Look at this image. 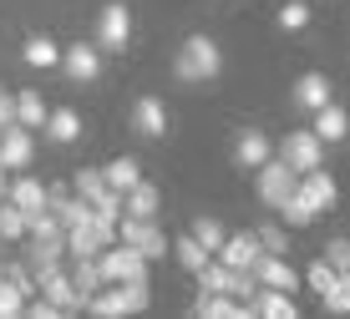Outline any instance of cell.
Instances as JSON below:
<instances>
[{
  "label": "cell",
  "mask_w": 350,
  "mask_h": 319,
  "mask_svg": "<svg viewBox=\"0 0 350 319\" xmlns=\"http://www.w3.org/2000/svg\"><path fill=\"white\" fill-rule=\"evenodd\" d=\"M259 253H264L259 233H228V238L219 243V253H213V259H224L228 268H254Z\"/></svg>",
  "instance_id": "15"
},
{
  "label": "cell",
  "mask_w": 350,
  "mask_h": 319,
  "mask_svg": "<svg viewBox=\"0 0 350 319\" xmlns=\"http://www.w3.org/2000/svg\"><path fill=\"white\" fill-rule=\"evenodd\" d=\"M36 289H41L62 314L87 309V299L77 294V284H71V274H66V264H46V268H36Z\"/></svg>",
  "instance_id": "6"
},
{
  "label": "cell",
  "mask_w": 350,
  "mask_h": 319,
  "mask_svg": "<svg viewBox=\"0 0 350 319\" xmlns=\"http://www.w3.org/2000/svg\"><path fill=\"white\" fill-rule=\"evenodd\" d=\"M280 157L295 173H310V167H325V142H320V132L315 127H299V132H284V142H280Z\"/></svg>",
  "instance_id": "7"
},
{
  "label": "cell",
  "mask_w": 350,
  "mask_h": 319,
  "mask_svg": "<svg viewBox=\"0 0 350 319\" xmlns=\"http://www.w3.org/2000/svg\"><path fill=\"white\" fill-rule=\"evenodd\" d=\"M330 102V81H325V71H305V77L295 81V107H305V112H315V107Z\"/></svg>",
  "instance_id": "22"
},
{
  "label": "cell",
  "mask_w": 350,
  "mask_h": 319,
  "mask_svg": "<svg viewBox=\"0 0 350 319\" xmlns=\"http://www.w3.org/2000/svg\"><path fill=\"white\" fill-rule=\"evenodd\" d=\"M335 279H340V274H335V268H330V259H325V253H320V259H315V264L305 268V284L315 289V294H325V289L335 284Z\"/></svg>",
  "instance_id": "34"
},
{
  "label": "cell",
  "mask_w": 350,
  "mask_h": 319,
  "mask_svg": "<svg viewBox=\"0 0 350 319\" xmlns=\"http://www.w3.org/2000/svg\"><path fill=\"white\" fill-rule=\"evenodd\" d=\"M16 122V92H0V127Z\"/></svg>",
  "instance_id": "38"
},
{
  "label": "cell",
  "mask_w": 350,
  "mask_h": 319,
  "mask_svg": "<svg viewBox=\"0 0 350 319\" xmlns=\"http://www.w3.org/2000/svg\"><path fill=\"white\" fill-rule=\"evenodd\" d=\"M71 193H81V198L92 203V213L107 218V223H117V218H122V193L107 182L102 167H81V173H71Z\"/></svg>",
  "instance_id": "3"
},
{
  "label": "cell",
  "mask_w": 350,
  "mask_h": 319,
  "mask_svg": "<svg viewBox=\"0 0 350 319\" xmlns=\"http://www.w3.org/2000/svg\"><path fill=\"white\" fill-rule=\"evenodd\" d=\"M46 112H51V107L41 102V92H16V122H21V127L41 132L46 127Z\"/></svg>",
  "instance_id": "26"
},
{
  "label": "cell",
  "mask_w": 350,
  "mask_h": 319,
  "mask_svg": "<svg viewBox=\"0 0 350 319\" xmlns=\"http://www.w3.org/2000/svg\"><path fill=\"white\" fill-rule=\"evenodd\" d=\"M0 279H5V268H0Z\"/></svg>",
  "instance_id": "40"
},
{
  "label": "cell",
  "mask_w": 350,
  "mask_h": 319,
  "mask_svg": "<svg viewBox=\"0 0 350 319\" xmlns=\"http://www.w3.org/2000/svg\"><path fill=\"white\" fill-rule=\"evenodd\" d=\"M325 259H330V268L350 284V238H330L325 243Z\"/></svg>",
  "instance_id": "35"
},
{
  "label": "cell",
  "mask_w": 350,
  "mask_h": 319,
  "mask_svg": "<svg viewBox=\"0 0 350 319\" xmlns=\"http://www.w3.org/2000/svg\"><path fill=\"white\" fill-rule=\"evenodd\" d=\"M132 127H137V137H163L167 132V112L158 96H137V107H132Z\"/></svg>",
  "instance_id": "19"
},
{
  "label": "cell",
  "mask_w": 350,
  "mask_h": 319,
  "mask_svg": "<svg viewBox=\"0 0 350 319\" xmlns=\"http://www.w3.org/2000/svg\"><path fill=\"white\" fill-rule=\"evenodd\" d=\"M21 56H26V66H41V71L62 66V46H56L51 36H31V41L21 46Z\"/></svg>",
  "instance_id": "24"
},
{
  "label": "cell",
  "mask_w": 350,
  "mask_h": 319,
  "mask_svg": "<svg viewBox=\"0 0 350 319\" xmlns=\"http://www.w3.org/2000/svg\"><path fill=\"white\" fill-rule=\"evenodd\" d=\"M127 41H132V10L102 5V16H96V51H127Z\"/></svg>",
  "instance_id": "10"
},
{
  "label": "cell",
  "mask_w": 350,
  "mask_h": 319,
  "mask_svg": "<svg viewBox=\"0 0 350 319\" xmlns=\"http://www.w3.org/2000/svg\"><path fill=\"white\" fill-rule=\"evenodd\" d=\"M173 71H178V81H213L224 71V51H219V41L213 36H188L183 46H178V56H173Z\"/></svg>",
  "instance_id": "1"
},
{
  "label": "cell",
  "mask_w": 350,
  "mask_h": 319,
  "mask_svg": "<svg viewBox=\"0 0 350 319\" xmlns=\"http://www.w3.org/2000/svg\"><path fill=\"white\" fill-rule=\"evenodd\" d=\"M152 304V289L148 284H102L87 299V314L96 319H122V314H142Z\"/></svg>",
  "instance_id": "2"
},
{
  "label": "cell",
  "mask_w": 350,
  "mask_h": 319,
  "mask_svg": "<svg viewBox=\"0 0 350 319\" xmlns=\"http://www.w3.org/2000/svg\"><path fill=\"white\" fill-rule=\"evenodd\" d=\"M0 238H10V243L26 238V213H21L10 198H0Z\"/></svg>",
  "instance_id": "32"
},
{
  "label": "cell",
  "mask_w": 350,
  "mask_h": 319,
  "mask_svg": "<svg viewBox=\"0 0 350 319\" xmlns=\"http://www.w3.org/2000/svg\"><path fill=\"white\" fill-rule=\"evenodd\" d=\"M62 71L71 81H96L102 77V51H96V46H62Z\"/></svg>",
  "instance_id": "14"
},
{
  "label": "cell",
  "mask_w": 350,
  "mask_h": 319,
  "mask_svg": "<svg viewBox=\"0 0 350 319\" xmlns=\"http://www.w3.org/2000/svg\"><path fill=\"white\" fill-rule=\"evenodd\" d=\"M249 314H259V319H295V299H289L284 289H264L249 299Z\"/></svg>",
  "instance_id": "20"
},
{
  "label": "cell",
  "mask_w": 350,
  "mask_h": 319,
  "mask_svg": "<svg viewBox=\"0 0 350 319\" xmlns=\"http://www.w3.org/2000/svg\"><path fill=\"white\" fill-rule=\"evenodd\" d=\"M299 198H305L315 213H330L335 203H340V188H335V178L325 173V167H310V173H299Z\"/></svg>",
  "instance_id": "11"
},
{
  "label": "cell",
  "mask_w": 350,
  "mask_h": 319,
  "mask_svg": "<svg viewBox=\"0 0 350 319\" xmlns=\"http://www.w3.org/2000/svg\"><path fill=\"white\" fill-rule=\"evenodd\" d=\"M26 299L31 294L16 284V279H0V319H16V314H26Z\"/></svg>",
  "instance_id": "30"
},
{
  "label": "cell",
  "mask_w": 350,
  "mask_h": 319,
  "mask_svg": "<svg viewBox=\"0 0 350 319\" xmlns=\"http://www.w3.org/2000/svg\"><path fill=\"white\" fill-rule=\"evenodd\" d=\"M280 26H284V31H305V26H310V5H305V0L280 5Z\"/></svg>",
  "instance_id": "36"
},
{
  "label": "cell",
  "mask_w": 350,
  "mask_h": 319,
  "mask_svg": "<svg viewBox=\"0 0 350 319\" xmlns=\"http://www.w3.org/2000/svg\"><path fill=\"white\" fill-rule=\"evenodd\" d=\"M41 132L56 147H71V142L81 137V112H77V107H56V112H46V127Z\"/></svg>",
  "instance_id": "18"
},
{
  "label": "cell",
  "mask_w": 350,
  "mask_h": 319,
  "mask_svg": "<svg viewBox=\"0 0 350 319\" xmlns=\"http://www.w3.org/2000/svg\"><path fill=\"white\" fill-rule=\"evenodd\" d=\"M188 233H193V238H198L208 253H219V243L228 238V228L219 223V218H193V228H188Z\"/></svg>",
  "instance_id": "31"
},
{
  "label": "cell",
  "mask_w": 350,
  "mask_h": 319,
  "mask_svg": "<svg viewBox=\"0 0 350 319\" xmlns=\"http://www.w3.org/2000/svg\"><path fill=\"white\" fill-rule=\"evenodd\" d=\"M31 157H36V137H31V127H21V122L0 127V167H5V173H26Z\"/></svg>",
  "instance_id": "9"
},
{
  "label": "cell",
  "mask_w": 350,
  "mask_h": 319,
  "mask_svg": "<svg viewBox=\"0 0 350 319\" xmlns=\"http://www.w3.org/2000/svg\"><path fill=\"white\" fill-rule=\"evenodd\" d=\"M102 173H107V182H112L117 193H127L132 182H142V163H137L132 152H122V157H112V163H107Z\"/></svg>",
  "instance_id": "27"
},
{
  "label": "cell",
  "mask_w": 350,
  "mask_h": 319,
  "mask_svg": "<svg viewBox=\"0 0 350 319\" xmlns=\"http://www.w3.org/2000/svg\"><path fill=\"white\" fill-rule=\"evenodd\" d=\"M315 132H320V142H340L345 132H350V112H345L340 102L315 107Z\"/></svg>",
  "instance_id": "21"
},
{
  "label": "cell",
  "mask_w": 350,
  "mask_h": 319,
  "mask_svg": "<svg viewBox=\"0 0 350 319\" xmlns=\"http://www.w3.org/2000/svg\"><path fill=\"white\" fill-rule=\"evenodd\" d=\"M122 213L127 218H158L163 213V193L152 188V182H132L122 193Z\"/></svg>",
  "instance_id": "17"
},
{
  "label": "cell",
  "mask_w": 350,
  "mask_h": 319,
  "mask_svg": "<svg viewBox=\"0 0 350 319\" xmlns=\"http://www.w3.org/2000/svg\"><path fill=\"white\" fill-rule=\"evenodd\" d=\"M254 178H259V203H269V208H280L289 193L299 188V173L284 163V157H269V163H259Z\"/></svg>",
  "instance_id": "8"
},
{
  "label": "cell",
  "mask_w": 350,
  "mask_h": 319,
  "mask_svg": "<svg viewBox=\"0 0 350 319\" xmlns=\"http://www.w3.org/2000/svg\"><path fill=\"white\" fill-rule=\"evenodd\" d=\"M320 304H325V314H350V284L335 279V284L320 294Z\"/></svg>",
  "instance_id": "33"
},
{
  "label": "cell",
  "mask_w": 350,
  "mask_h": 319,
  "mask_svg": "<svg viewBox=\"0 0 350 319\" xmlns=\"http://www.w3.org/2000/svg\"><path fill=\"white\" fill-rule=\"evenodd\" d=\"M5 198L16 203L26 218H31V213H46V208H51V193H46V182H41V178H31V173H21L16 182H10Z\"/></svg>",
  "instance_id": "13"
},
{
  "label": "cell",
  "mask_w": 350,
  "mask_h": 319,
  "mask_svg": "<svg viewBox=\"0 0 350 319\" xmlns=\"http://www.w3.org/2000/svg\"><path fill=\"white\" fill-rule=\"evenodd\" d=\"M193 314H208V319H239V314H249V309L234 299V294H198Z\"/></svg>",
  "instance_id": "25"
},
{
  "label": "cell",
  "mask_w": 350,
  "mask_h": 319,
  "mask_svg": "<svg viewBox=\"0 0 350 319\" xmlns=\"http://www.w3.org/2000/svg\"><path fill=\"white\" fill-rule=\"evenodd\" d=\"M117 238L122 243H132V249L142 253V259H167V253H173V238H167V233L158 228V218H117Z\"/></svg>",
  "instance_id": "5"
},
{
  "label": "cell",
  "mask_w": 350,
  "mask_h": 319,
  "mask_svg": "<svg viewBox=\"0 0 350 319\" xmlns=\"http://www.w3.org/2000/svg\"><path fill=\"white\" fill-rule=\"evenodd\" d=\"M259 243H264V253H289V238H284V228L280 223H259Z\"/></svg>",
  "instance_id": "37"
},
{
  "label": "cell",
  "mask_w": 350,
  "mask_h": 319,
  "mask_svg": "<svg viewBox=\"0 0 350 319\" xmlns=\"http://www.w3.org/2000/svg\"><path fill=\"white\" fill-rule=\"evenodd\" d=\"M254 279H259L264 289H284V294L299 289V274L289 268L284 253H259V259H254Z\"/></svg>",
  "instance_id": "12"
},
{
  "label": "cell",
  "mask_w": 350,
  "mask_h": 319,
  "mask_svg": "<svg viewBox=\"0 0 350 319\" xmlns=\"http://www.w3.org/2000/svg\"><path fill=\"white\" fill-rule=\"evenodd\" d=\"M274 157V142H269V132H244V137L234 142V163L244 167V173H254L259 163H269Z\"/></svg>",
  "instance_id": "16"
},
{
  "label": "cell",
  "mask_w": 350,
  "mask_h": 319,
  "mask_svg": "<svg viewBox=\"0 0 350 319\" xmlns=\"http://www.w3.org/2000/svg\"><path fill=\"white\" fill-rule=\"evenodd\" d=\"M96 268H102L107 284H148V259H142L132 243H107L102 253H96Z\"/></svg>",
  "instance_id": "4"
},
{
  "label": "cell",
  "mask_w": 350,
  "mask_h": 319,
  "mask_svg": "<svg viewBox=\"0 0 350 319\" xmlns=\"http://www.w3.org/2000/svg\"><path fill=\"white\" fill-rule=\"evenodd\" d=\"M173 259H178V264H183V268H188V274H198V268H203V264H208V259H213V253H208V249H203V243H198V238H193V233H183V238H173Z\"/></svg>",
  "instance_id": "28"
},
{
  "label": "cell",
  "mask_w": 350,
  "mask_h": 319,
  "mask_svg": "<svg viewBox=\"0 0 350 319\" xmlns=\"http://www.w3.org/2000/svg\"><path fill=\"white\" fill-rule=\"evenodd\" d=\"M66 274H71V284H77L81 299H92V294L107 284V279H102V268H96V259H66Z\"/></svg>",
  "instance_id": "23"
},
{
  "label": "cell",
  "mask_w": 350,
  "mask_h": 319,
  "mask_svg": "<svg viewBox=\"0 0 350 319\" xmlns=\"http://www.w3.org/2000/svg\"><path fill=\"white\" fill-rule=\"evenodd\" d=\"M5 188H10V182H5V167H0V198H5Z\"/></svg>",
  "instance_id": "39"
},
{
  "label": "cell",
  "mask_w": 350,
  "mask_h": 319,
  "mask_svg": "<svg viewBox=\"0 0 350 319\" xmlns=\"http://www.w3.org/2000/svg\"><path fill=\"white\" fill-rule=\"evenodd\" d=\"M280 218H284V228H310V223H315V208H310L305 198H299V193H289V198L280 203Z\"/></svg>",
  "instance_id": "29"
}]
</instances>
